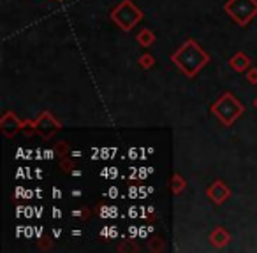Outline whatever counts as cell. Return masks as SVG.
<instances>
[{"label": "cell", "instance_id": "7a4b0ae2", "mask_svg": "<svg viewBox=\"0 0 257 253\" xmlns=\"http://www.w3.org/2000/svg\"><path fill=\"white\" fill-rule=\"evenodd\" d=\"M215 114L218 116V120L225 125H231L239 114L243 113V106L231 95V93H225L224 97L218 99V102L211 107Z\"/></svg>", "mask_w": 257, "mask_h": 253}, {"label": "cell", "instance_id": "52a82bcc", "mask_svg": "<svg viewBox=\"0 0 257 253\" xmlns=\"http://www.w3.org/2000/svg\"><path fill=\"white\" fill-rule=\"evenodd\" d=\"M246 64H248V58H246L245 55H236L231 62V65L236 69V71H243V69L246 67Z\"/></svg>", "mask_w": 257, "mask_h": 253}, {"label": "cell", "instance_id": "5b68a950", "mask_svg": "<svg viewBox=\"0 0 257 253\" xmlns=\"http://www.w3.org/2000/svg\"><path fill=\"white\" fill-rule=\"evenodd\" d=\"M208 195H210L211 199L215 200V202H222V200H224L225 197L229 195V190L225 188V186L222 185L220 181H217L215 185H211L210 188H208Z\"/></svg>", "mask_w": 257, "mask_h": 253}, {"label": "cell", "instance_id": "6da1fadb", "mask_svg": "<svg viewBox=\"0 0 257 253\" xmlns=\"http://www.w3.org/2000/svg\"><path fill=\"white\" fill-rule=\"evenodd\" d=\"M173 62H175L187 76H194L196 72H199L201 67L208 62V55L204 53L194 41H187V43L173 55Z\"/></svg>", "mask_w": 257, "mask_h": 253}, {"label": "cell", "instance_id": "3957f363", "mask_svg": "<svg viewBox=\"0 0 257 253\" xmlns=\"http://www.w3.org/2000/svg\"><path fill=\"white\" fill-rule=\"evenodd\" d=\"M225 11L232 16L234 22L245 25L252 16L257 15V0H231L225 6Z\"/></svg>", "mask_w": 257, "mask_h": 253}, {"label": "cell", "instance_id": "ba28073f", "mask_svg": "<svg viewBox=\"0 0 257 253\" xmlns=\"http://www.w3.org/2000/svg\"><path fill=\"white\" fill-rule=\"evenodd\" d=\"M138 39H140V43L143 44V46H150L152 44V41H154V36H152L150 32H143V34H140V37H138Z\"/></svg>", "mask_w": 257, "mask_h": 253}, {"label": "cell", "instance_id": "8992f818", "mask_svg": "<svg viewBox=\"0 0 257 253\" xmlns=\"http://www.w3.org/2000/svg\"><path fill=\"white\" fill-rule=\"evenodd\" d=\"M211 239H213V242L217 246H222V244H225V242H227L229 235L225 234V232L222 230V228H217V230H215L213 234H211Z\"/></svg>", "mask_w": 257, "mask_h": 253}, {"label": "cell", "instance_id": "277c9868", "mask_svg": "<svg viewBox=\"0 0 257 253\" xmlns=\"http://www.w3.org/2000/svg\"><path fill=\"white\" fill-rule=\"evenodd\" d=\"M141 16H143V15H141V13L138 11L136 8H134L131 0H123V4H121L120 8H118L116 11L113 13V20L123 30L131 29V27H133L134 23H136L138 20L141 18Z\"/></svg>", "mask_w": 257, "mask_h": 253}]
</instances>
